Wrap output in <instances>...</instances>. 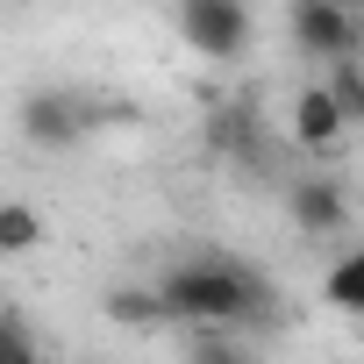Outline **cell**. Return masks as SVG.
<instances>
[{
	"mask_svg": "<svg viewBox=\"0 0 364 364\" xmlns=\"http://www.w3.org/2000/svg\"><path fill=\"white\" fill-rule=\"evenodd\" d=\"M328 8H350V15H364V0H328Z\"/></svg>",
	"mask_w": 364,
	"mask_h": 364,
	"instance_id": "obj_14",
	"label": "cell"
},
{
	"mask_svg": "<svg viewBox=\"0 0 364 364\" xmlns=\"http://www.w3.org/2000/svg\"><path fill=\"white\" fill-rule=\"evenodd\" d=\"M22 136L36 150H72L86 136V114H79V93H58V86H36L22 93Z\"/></svg>",
	"mask_w": 364,
	"mask_h": 364,
	"instance_id": "obj_4",
	"label": "cell"
},
{
	"mask_svg": "<svg viewBox=\"0 0 364 364\" xmlns=\"http://www.w3.org/2000/svg\"><path fill=\"white\" fill-rule=\"evenodd\" d=\"M107 321H122V328H164L171 307H164L157 286H114L107 293Z\"/></svg>",
	"mask_w": 364,
	"mask_h": 364,
	"instance_id": "obj_8",
	"label": "cell"
},
{
	"mask_svg": "<svg viewBox=\"0 0 364 364\" xmlns=\"http://www.w3.org/2000/svg\"><path fill=\"white\" fill-rule=\"evenodd\" d=\"M22 8H29V0H22Z\"/></svg>",
	"mask_w": 364,
	"mask_h": 364,
	"instance_id": "obj_15",
	"label": "cell"
},
{
	"mask_svg": "<svg viewBox=\"0 0 364 364\" xmlns=\"http://www.w3.org/2000/svg\"><path fill=\"white\" fill-rule=\"evenodd\" d=\"M321 300H328V307H343V314H364V250H350L343 264H328Z\"/></svg>",
	"mask_w": 364,
	"mask_h": 364,
	"instance_id": "obj_9",
	"label": "cell"
},
{
	"mask_svg": "<svg viewBox=\"0 0 364 364\" xmlns=\"http://www.w3.org/2000/svg\"><path fill=\"white\" fill-rule=\"evenodd\" d=\"M171 321L186 328H243L272 314V286L243 264V257H200V264H178L157 279Z\"/></svg>",
	"mask_w": 364,
	"mask_h": 364,
	"instance_id": "obj_1",
	"label": "cell"
},
{
	"mask_svg": "<svg viewBox=\"0 0 364 364\" xmlns=\"http://www.w3.org/2000/svg\"><path fill=\"white\" fill-rule=\"evenodd\" d=\"M208 143H215V150H229L236 164H257V157H264V136H257V114H250V100H229V107H215V114H208Z\"/></svg>",
	"mask_w": 364,
	"mask_h": 364,
	"instance_id": "obj_7",
	"label": "cell"
},
{
	"mask_svg": "<svg viewBox=\"0 0 364 364\" xmlns=\"http://www.w3.org/2000/svg\"><path fill=\"white\" fill-rule=\"evenodd\" d=\"M286 215H293V229L314 236V243L343 236V222H350V193H343V178H293V186H286Z\"/></svg>",
	"mask_w": 364,
	"mask_h": 364,
	"instance_id": "obj_5",
	"label": "cell"
},
{
	"mask_svg": "<svg viewBox=\"0 0 364 364\" xmlns=\"http://www.w3.org/2000/svg\"><path fill=\"white\" fill-rule=\"evenodd\" d=\"M36 243H43V222H36V208L8 200V208H0V250H8V257H22V250H36Z\"/></svg>",
	"mask_w": 364,
	"mask_h": 364,
	"instance_id": "obj_11",
	"label": "cell"
},
{
	"mask_svg": "<svg viewBox=\"0 0 364 364\" xmlns=\"http://www.w3.org/2000/svg\"><path fill=\"white\" fill-rule=\"evenodd\" d=\"M0 364H43L36 357V343H29V321L8 307V314H0Z\"/></svg>",
	"mask_w": 364,
	"mask_h": 364,
	"instance_id": "obj_13",
	"label": "cell"
},
{
	"mask_svg": "<svg viewBox=\"0 0 364 364\" xmlns=\"http://www.w3.org/2000/svg\"><path fill=\"white\" fill-rule=\"evenodd\" d=\"M293 36H300V50H307V58L343 65V58H357V50H364V15L328 8V0H293Z\"/></svg>",
	"mask_w": 364,
	"mask_h": 364,
	"instance_id": "obj_3",
	"label": "cell"
},
{
	"mask_svg": "<svg viewBox=\"0 0 364 364\" xmlns=\"http://www.w3.org/2000/svg\"><path fill=\"white\" fill-rule=\"evenodd\" d=\"M178 36L215 65L243 58L250 50V0H178Z\"/></svg>",
	"mask_w": 364,
	"mask_h": 364,
	"instance_id": "obj_2",
	"label": "cell"
},
{
	"mask_svg": "<svg viewBox=\"0 0 364 364\" xmlns=\"http://www.w3.org/2000/svg\"><path fill=\"white\" fill-rule=\"evenodd\" d=\"M343 129H350V114L336 107L328 79H321V86H300V100H293V143L314 150V157H328V150L343 143Z\"/></svg>",
	"mask_w": 364,
	"mask_h": 364,
	"instance_id": "obj_6",
	"label": "cell"
},
{
	"mask_svg": "<svg viewBox=\"0 0 364 364\" xmlns=\"http://www.w3.org/2000/svg\"><path fill=\"white\" fill-rule=\"evenodd\" d=\"M328 93H336V107H343L350 122H364V58L328 65Z\"/></svg>",
	"mask_w": 364,
	"mask_h": 364,
	"instance_id": "obj_12",
	"label": "cell"
},
{
	"mask_svg": "<svg viewBox=\"0 0 364 364\" xmlns=\"http://www.w3.org/2000/svg\"><path fill=\"white\" fill-rule=\"evenodd\" d=\"M186 364H250V350L236 343V328H193Z\"/></svg>",
	"mask_w": 364,
	"mask_h": 364,
	"instance_id": "obj_10",
	"label": "cell"
}]
</instances>
